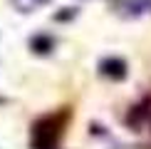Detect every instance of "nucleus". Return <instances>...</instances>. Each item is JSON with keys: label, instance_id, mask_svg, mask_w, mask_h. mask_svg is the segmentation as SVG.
<instances>
[{"label": "nucleus", "instance_id": "nucleus-1", "mask_svg": "<svg viewBox=\"0 0 151 149\" xmlns=\"http://www.w3.org/2000/svg\"><path fill=\"white\" fill-rule=\"evenodd\" d=\"M102 72H104V74H109V77H116V80H122L124 74H127V65H124L122 60H114V57H109V60H104V62H102Z\"/></svg>", "mask_w": 151, "mask_h": 149}, {"label": "nucleus", "instance_id": "nucleus-2", "mask_svg": "<svg viewBox=\"0 0 151 149\" xmlns=\"http://www.w3.org/2000/svg\"><path fill=\"white\" fill-rule=\"evenodd\" d=\"M50 47H52V40H50V37H45V35L32 37V50H37V52H47Z\"/></svg>", "mask_w": 151, "mask_h": 149}, {"label": "nucleus", "instance_id": "nucleus-3", "mask_svg": "<svg viewBox=\"0 0 151 149\" xmlns=\"http://www.w3.org/2000/svg\"><path fill=\"white\" fill-rule=\"evenodd\" d=\"M37 3H45V0H37Z\"/></svg>", "mask_w": 151, "mask_h": 149}]
</instances>
